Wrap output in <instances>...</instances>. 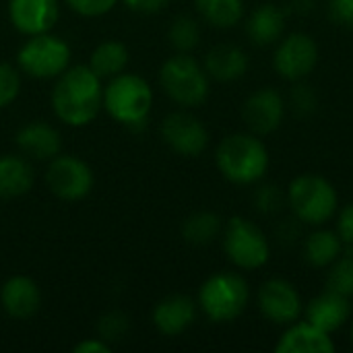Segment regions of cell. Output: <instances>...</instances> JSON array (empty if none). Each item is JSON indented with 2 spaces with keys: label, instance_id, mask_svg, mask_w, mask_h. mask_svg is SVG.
Here are the masks:
<instances>
[{
  "label": "cell",
  "instance_id": "6da1fadb",
  "mask_svg": "<svg viewBox=\"0 0 353 353\" xmlns=\"http://www.w3.org/2000/svg\"><path fill=\"white\" fill-rule=\"evenodd\" d=\"M54 81L52 108L60 122L70 128H83L99 116L103 85L89 66H68Z\"/></svg>",
  "mask_w": 353,
  "mask_h": 353
},
{
  "label": "cell",
  "instance_id": "7a4b0ae2",
  "mask_svg": "<svg viewBox=\"0 0 353 353\" xmlns=\"http://www.w3.org/2000/svg\"><path fill=\"white\" fill-rule=\"evenodd\" d=\"M219 174L236 186H254L265 180L271 168L267 145L254 132H232L223 137L215 151Z\"/></svg>",
  "mask_w": 353,
  "mask_h": 353
},
{
  "label": "cell",
  "instance_id": "3957f363",
  "mask_svg": "<svg viewBox=\"0 0 353 353\" xmlns=\"http://www.w3.org/2000/svg\"><path fill=\"white\" fill-rule=\"evenodd\" d=\"M285 205L306 228H319L335 219L339 211V192L325 176L300 174L285 190Z\"/></svg>",
  "mask_w": 353,
  "mask_h": 353
},
{
  "label": "cell",
  "instance_id": "277c9868",
  "mask_svg": "<svg viewBox=\"0 0 353 353\" xmlns=\"http://www.w3.org/2000/svg\"><path fill=\"white\" fill-rule=\"evenodd\" d=\"M103 110L118 124L141 128L153 110V89L143 77L120 72L108 79V85L103 87Z\"/></svg>",
  "mask_w": 353,
  "mask_h": 353
},
{
  "label": "cell",
  "instance_id": "5b68a950",
  "mask_svg": "<svg viewBox=\"0 0 353 353\" xmlns=\"http://www.w3.org/2000/svg\"><path fill=\"white\" fill-rule=\"evenodd\" d=\"M250 302L248 281L236 271H219L207 277L199 290V310L215 325L238 321Z\"/></svg>",
  "mask_w": 353,
  "mask_h": 353
},
{
  "label": "cell",
  "instance_id": "8992f818",
  "mask_svg": "<svg viewBox=\"0 0 353 353\" xmlns=\"http://www.w3.org/2000/svg\"><path fill=\"white\" fill-rule=\"evenodd\" d=\"M159 85L182 108H199L209 99L211 77L205 66L186 52H176L159 68Z\"/></svg>",
  "mask_w": 353,
  "mask_h": 353
},
{
  "label": "cell",
  "instance_id": "52a82bcc",
  "mask_svg": "<svg viewBox=\"0 0 353 353\" xmlns=\"http://www.w3.org/2000/svg\"><path fill=\"white\" fill-rule=\"evenodd\" d=\"M221 244L228 261L240 271L263 269L271 261V240L259 223L248 217H232L221 232Z\"/></svg>",
  "mask_w": 353,
  "mask_h": 353
},
{
  "label": "cell",
  "instance_id": "ba28073f",
  "mask_svg": "<svg viewBox=\"0 0 353 353\" xmlns=\"http://www.w3.org/2000/svg\"><path fill=\"white\" fill-rule=\"evenodd\" d=\"M17 64L21 72L33 79H58L70 66V46L52 31L31 35L19 48Z\"/></svg>",
  "mask_w": 353,
  "mask_h": 353
},
{
  "label": "cell",
  "instance_id": "9c48e42d",
  "mask_svg": "<svg viewBox=\"0 0 353 353\" xmlns=\"http://www.w3.org/2000/svg\"><path fill=\"white\" fill-rule=\"evenodd\" d=\"M319 43L306 31H290L275 43L273 68L288 83L306 81L319 66Z\"/></svg>",
  "mask_w": 353,
  "mask_h": 353
},
{
  "label": "cell",
  "instance_id": "30bf717a",
  "mask_svg": "<svg viewBox=\"0 0 353 353\" xmlns=\"http://www.w3.org/2000/svg\"><path fill=\"white\" fill-rule=\"evenodd\" d=\"M46 184L50 192L62 201H83L93 190L95 178L89 163L74 155H56L46 170Z\"/></svg>",
  "mask_w": 353,
  "mask_h": 353
},
{
  "label": "cell",
  "instance_id": "8fae6325",
  "mask_svg": "<svg viewBox=\"0 0 353 353\" xmlns=\"http://www.w3.org/2000/svg\"><path fill=\"white\" fill-rule=\"evenodd\" d=\"M256 304L261 314L277 327H288L300 321L304 316V306H306L298 288L283 277L267 279L259 288Z\"/></svg>",
  "mask_w": 353,
  "mask_h": 353
},
{
  "label": "cell",
  "instance_id": "7c38bea8",
  "mask_svg": "<svg viewBox=\"0 0 353 353\" xmlns=\"http://www.w3.org/2000/svg\"><path fill=\"white\" fill-rule=\"evenodd\" d=\"M288 114V99L275 87H261L252 91L242 105V120L256 137H269L283 124Z\"/></svg>",
  "mask_w": 353,
  "mask_h": 353
},
{
  "label": "cell",
  "instance_id": "4fadbf2b",
  "mask_svg": "<svg viewBox=\"0 0 353 353\" xmlns=\"http://www.w3.org/2000/svg\"><path fill=\"white\" fill-rule=\"evenodd\" d=\"M163 143L182 157H199L209 147L207 126L190 112H172L161 120L159 126Z\"/></svg>",
  "mask_w": 353,
  "mask_h": 353
},
{
  "label": "cell",
  "instance_id": "5bb4252c",
  "mask_svg": "<svg viewBox=\"0 0 353 353\" xmlns=\"http://www.w3.org/2000/svg\"><path fill=\"white\" fill-rule=\"evenodd\" d=\"M58 17V0H8V21L27 37L52 31Z\"/></svg>",
  "mask_w": 353,
  "mask_h": 353
},
{
  "label": "cell",
  "instance_id": "9a60e30c",
  "mask_svg": "<svg viewBox=\"0 0 353 353\" xmlns=\"http://www.w3.org/2000/svg\"><path fill=\"white\" fill-rule=\"evenodd\" d=\"M335 350L337 343L333 335L319 329L306 319L283 327V333L275 343L277 353H333Z\"/></svg>",
  "mask_w": 353,
  "mask_h": 353
},
{
  "label": "cell",
  "instance_id": "2e32d148",
  "mask_svg": "<svg viewBox=\"0 0 353 353\" xmlns=\"http://www.w3.org/2000/svg\"><path fill=\"white\" fill-rule=\"evenodd\" d=\"M353 316L352 298H345L341 294L325 290L323 294L314 296L304 306V319L316 325L319 329L335 335L343 327L350 325Z\"/></svg>",
  "mask_w": 353,
  "mask_h": 353
},
{
  "label": "cell",
  "instance_id": "e0dca14e",
  "mask_svg": "<svg viewBox=\"0 0 353 353\" xmlns=\"http://www.w3.org/2000/svg\"><path fill=\"white\" fill-rule=\"evenodd\" d=\"M199 314V304L182 294L159 300L153 308V325L165 337H178L186 333Z\"/></svg>",
  "mask_w": 353,
  "mask_h": 353
},
{
  "label": "cell",
  "instance_id": "ac0fdd59",
  "mask_svg": "<svg viewBox=\"0 0 353 353\" xmlns=\"http://www.w3.org/2000/svg\"><path fill=\"white\" fill-rule=\"evenodd\" d=\"M14 143L25 157L37 161H50L62 153L60 132L43 120H35L21 126L14 134Z\"/></svg>",
  "mask_w": 353,
  "mask_h": 353
},
{
  "label": "cell",
  "instance_id": "d6986e66",
  "mask_svg": "<svg viewBox=\"0 0 353 353\" xmlns=\"http://www.w3.org/2000/svg\"><path fill=\"white\" fill-rule=\"evenodd\" d=\"M0 306L10 319L27 321L39 310L41 292L31 277L14 275L0 288Z\"/></svg>",
  "mask_w": 353,
  "mask_h": 353
},
{
  "label": "cell",
  "instance_id": "ffe728a7",
  "mask_svg": "<svg viewBox=\"0 0 353 353\" xmlns=\"http://www.w3.org/2000/svg\"><path fill=\"white\" fill-rule=\"evenodd\" d=\"M288 27V10L279 4L265 2L256 6L246 19V35L256 48H271L283 35Z\"/></svg>",
  "mask_w": 353,
  "mask_h": 353
},
{
  "label": "cell",
  "instance_id": "44dd1931",
  "mask_svg": "<svg viewBox=\"0 0 353 353\" xmlns=\"http://www.w3.org/2000/svg\"><path fill=\"white\" fill-rule=\"evenodd\" d=\"M207 74L219 83H234L248 72L250 58L236 43H217L211 48L203 62Z\"/></svg>",
  "mask_w": 353,
  "mask_h": 353
},
{
  "label": "cell",
  "instance_id": "7402d4cb",
  "mask_svg": "<svg viewBox=\"0 0 353 353\" xmlns=\"http://www.w3.org/2000/svg\"><path fill=\"white\" fill-rule=\"evenodd\" d=\"M343 252L345 244L337 230H329L325 225L312 228V232L302 240V256L312 269H329Z\"/></svg>",
  "mask_w": 353,
  "mask_h": 353
},
{
  "label": "cell",
  "instance_id": "603a6c76",
  "mask_svg": "<svg viewBox=\"0 0 353 353\" xmlns=\"http://www.w3.org/2000/svg\"><path fill=\"white\" fill-rule=\"evenodd\" d=\"M35 174L25 155H0V199H19L33 188Z\"/></svg>",
  "mask_w": 353,
  "mask_h": 353
},
{
  "label": "cell",
  "instance_id": "cb8c5ba5",
  "mask_svg": "<svg viewBox=\"0 0 353 353\" xmlns=\"http://www.w3.org/2000/svg\"><path fill=\"white\" fill-rule=\"evenodd\" d=\"M128 60H130L128 48L118 39H108L93 48L87 66L103 81V79H112L124 72L128 66Z\"/></svg>",
  "mask_w": 353,
  "mask_h": 353
},
{
  "label": "cell",
  "instance_id": "d4e9b609",
  "mask_svg": "<svg viewBox=\"0 0 353 353\" xmlns=\"http://www.w3.org/2000/svg\"><path fill=\"white\" fill-rule=\"evenodd\" d=\"M199 17L215 29L236 27L246 12L244 0H194Z\"/></svg>",
  "mask_w": 353,
  "mask_h": 353
},
{
  "label": "cell",
  "instance_id": "484cf974",
  "mask_svg": "<svg viewBox=\"0 0 353 353\" xmlns=\"http://www.w3.org/2000/svg\"><path fill=\"white\" fill-rule=\"evenodd\" d=\"M223 219L213 211H196L182 223V238L192 246H209L223 232Z\"/></svg>",
  "mask_w": 353,
  "mask_h": 353
},
{
  "label": "cell",
  "instance_id": "4316f807",
  "mask_svg": "<svg viewBox=\"0 0 353 353\" xmlns=\"http://www.w3.org/2000/svg\"><path fill=\"white\" fill-rule=\"evenodd\" d=\"M168 39L176 52L190 54L201 43V25L194 17L180 14L172 21L168 29Z\"/></svg>",
  "mask_w": 353,
  "mask_h": 353
},
{
  "label": "cell",
  "instance_id": "83f0119b",
  "mask_svg": "<svg viewBox=\"0 0 353 353\" xmlns=\"http://www.w3.org/2000/svg\"><path fill=\"white\" fill-rule=\"evenodd\" d=\"M325 285L329 292L341 294L345 298H353V254L343 252L329 269Z\"/></svg>",
  "mask_w": 353,
  "mask_h": 353
},
{
  "label": "cell",
  "instance_id": "f1b7e54d",
  "mask_svg": "<svg viewBox=\"0 0 353 353\" xmlns=\"http://www.w3.org/2000/svg\"><path fill=\"white\" fill-rule=\"evenodd\" d=\"M252 205L265 217L277 215L285 207V192L281 190V186L261 180L259 184H254Z\"/></svg>",
  "mask_w": 353,
  "mask_h": 353
},
{
  "label": "cell",
  "instance_id": "f546056e",
  "mask_svg": "<svg viewBox=\"0 0 353 353\" xmlns=\"http://www.w3.org/2000/svg\"><path fill=\"white\" fill-rule=\"evenodd\" d=\"M288 108L300 118H310L319 110V93L310 83L296 81L288 97Z\"/></svg>",
  "mask_w": 353,
  "mask_h": 353
},
{
  "label": "cell",
  "instance_id": "4dcf8cb0",
  "mask_svg": "<svg viewBox=\"0 0 353 353\" xmlns=\"http://www.w3.org/2000/svg\"><path fill=\"white\" fill-rule=\"evenodd\" d=\"M21 93V74L14 66L0 62V110L8 108Z\"/></svg>",
  "mask_w": 353,
  "mask_h": 353
},
{
  "label": "cell",
  "instance_id": "1f68e13d",
  "mask_svg": "<svg viewBox=\"0 0 353 353\" xmlns=\"http://www.w3.org/2000/svg\"><path fill=\"white\" fill-rule=\"evenodd\" d=\"M97 331H99V337L105 339L108 343L110 341H118L126 335L128 331V319L122 314V312H110L105 314L99 325H97Z\"/></svg>",
  "mask_w": 353,
  "mask_h": 353
},
{
  "label": "cell",
  "instance_id": "d6a6232c",
  "mask_svg": "<svg viewBox=\"0 0 353 353\" xmlns=\"http://www.w3.org/2000/svg\"><path fill=\"white\" fill-rule=\"evenodd\" d=\"M66 6L81 17H103L120 0H64Z\"/></svg>",
  "mask_w": 353,
  "mask_h": 353
},
{
  "label": "cell",
  "instance_id": "836d02e7",
  "mask_svg": "<svg viewBox=\"0 0 353 353\" xmlns=\"http://www.w3.org/2000/svg\"><path fill=\"white\" fill-rule=\"evenodd\" d=\"M304 228H306V225H304L300 219H296V217L292 215V217L279 221V225H277V230H275V236H277V240H279L281 244L292 246V244L300 242L302 230H304Z\"/></svg>",
  "mask_w": 353,
  "mask_h": 353
},
{
  "label": "cell",
  "instance_id": "e575fe53",
  "mask_svg": "<svg viewBox=\"0 0 353 353\" xmlns=\"http://www.w3.org/2000/svg\"><path fill=\"white\" fill-rule=\"evenodd\" d=\"M335 230L341 236L343 244L347 248H353V201L337 211V215H335Z\"/></svg>",
  "mask_w": 353,
  "mask_h": 353
},
{
  "label": "cell",
  "instance_id": "d590c367",
  "mask_svg": "<svg viewBox=\"0 0 353 353\" xmlns=\"http://www.w3.org/2000/svg\"><path fill=\"white\" fill-rule=\"evenodd\" d=\"M329 14L333 23L353 31V0H329Z\"/></svg>",
  "mask_w": 353,
  "mask_h": 353
},
{
  "label": "cell",
  "instance_id": "8d00e7d4",
  "mask_svg": "<svg viewBox=\"0 0 353 353\" xmlns=\"http://www.w3.org/2000/svg\"><path fill=\"white\" fill-rule=\"evenodd\" d=\"M126 4V8H130L132 12H141V14H153L159 12L170 0H122Z\"/></svg>",
  "mask_w": 353,
  "mask_h": 353
},
{
  "label": "cell",
  "instance_id": "74e56055",
  "mask_svg": "<svg viewBox=\"0 0 353 353\" xmlns=\"http://www.w3.org/2000/svg\"><path fill=\"white\" fill-rule=\"evenodd\" d=\"M74 353H110L112 352V345L101 339V337H89V339H83L79 341L74 347H72Z\"/></svg>",
  "mask_w": 353,
  "mask_h": 353
},
{
  "label": "cell",
  "instance_id": "f35d334b",
  "mask_svg": "<svg viewBox=\"0 0 353 353\" xmlns=\"http://www.w3.org/2000/svg\"><path fill=\"white\" fill-rule=\"evenodd\" d=\"M316 2H319V0H290L285 10H288V12H292V14L306 17V14L314 12V8H316Z\"/></svg>",
  "mask_w": 353,
  "mask_h": 353
},
{
  "label": "cell",
  "instance_id": "ab89813d",
  "mask_svg": "<svg viewBox=\"0 0 353 353\" xmlns=\"http://www.w3.org/2000/svg\"><path fill=\"white\" fill-rule=\"evenodd\" d=\"M350 341H352V345H353V316H352V321H350Z\"/></svg>",
  "mask_w": 353,
  "mask_h": 353
}]
</instances>
